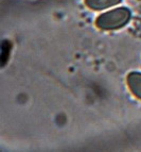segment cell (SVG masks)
Listing matches in <instances>:
<instances>
[{"instance_id": "cell-2", "label": "cell", "mask_w": 141, "mask_h": 152, "mask_svg": "<svg viewBox=\"0 0 141 152\" xmlns=\"http://www.w3.org/2000/svg\"><path fill=\"white\" fill-rule=\"evenodd\" d=\"M126 82L132 94L139 100H141V72L139 71L129 72L126 78Z\"/></svg>"}, {"instance_id": "cell-3", "label": "cell", "mask_w": 141, "mask_h": 152, "mask_svg": "<svg viewBox=\"0 0 141 152\" xmlns=\"http://www.w3.org/2000/svg\"><path fill=\"white\" fill-rule=\"evenodd\" d=\"M122 0H85V4L87 8L93 11H102L106 9L113 8L119 4Z\"/></svg>"}, {"instance_id": "cell-1", "label": "cell", "mask_w": 141, "mask_h": 152, "mask_svg": "<svg viewBox=\"0 0 141 152\" xmlns=\"http://www.w3.org/2000/svg\"><path fill=\"white\" fill-rule=\"evenodd\" d=\"M132 13L129 8L119 7L101 14L96 20V26L101 30L111 31L123 28L131 20Z\"/></svg>"}]
</instances>
